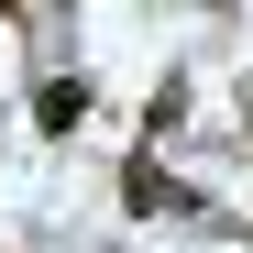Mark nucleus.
I'll use <instances>...</instances> for the list:
<instances>
[{
  "label": "nucleus",
  "instance_id": "4",
  "mask_svg": "<svg viewBox=\"0 0 253 253\" xmlns=\"http://www.w3.org/2000/svg\"><path fill=\"white\" fill-rule=\"evenodd\" d=\"M242 132H253V77H242Z\"/></svg>",
  "mask_w": 253,
  "mask_h": 253
},
{
  "label": "nucleus",
  "instance_id": "3",
  "mask_svg": "<svg viewBox=\"0 0 253 253\" xmlns=\"http://www.w3.org/2000/svg\"><path fill=\"white\" fill-rule=\"evenodd\" d=\"M176 121H187V77H165V88H154V99H143V132H154V143H165V132H176Z\"/></svg>",
  "mask_w": 253,
  "mask_h": 253
},
{
  "label": "nucleus",
  "instance_id": "2",
  "mask_svg": "<svg viewBox=\"0 0 253 253\" xmlns=\"http://www.w3.org/2000/svg\"><path fill=\"white\" fill-rule=\"evenodd\" d=\"M88 110H99V88H88V77H33V132H44V143H66Z\"/></svg>",
  "mask_w": 253,
  "mask_h": 253
},
{
  "label": "nucleus",
  "instance_id": "1",
  "mask_svg": "<svg viewBox=\"0 0 253 253\" xmlns=\"http://www.w3.org/2000/svg\"><path fill=\"white\" fill-rule=\"evenodd\" d=\"M121 209H132V220H187L198 187H187V176H165L154 154H132V165H121Z\"/></svg>",
  "mask_w": 253,
  "mask_h": 253
},
{
  "label": "nucleus",
  "instance_id": "5",
  "mask_svg": "<svg viewBox=\"0 0 253 253\" xmlns=\"http://www.w3.org/2000/svg\"><path fill=\"white\" fill-rule=\"evenodd\" d=\"M0 22H22V0H0Z\"/></svg>",
  "mask_w": 253,
  "mask_h": 253
}]
</instances>
